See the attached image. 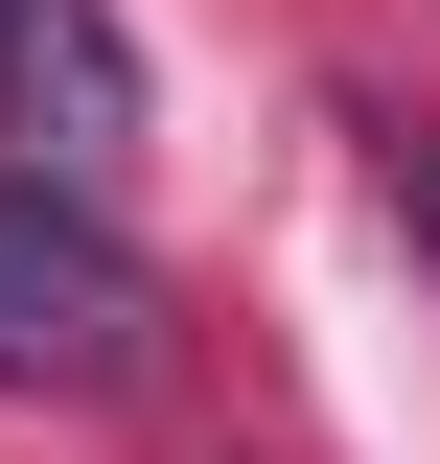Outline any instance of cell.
<instances>
[{"mask_svg": "<svg viewBox=\"0 0 440 464\" xmlns=\"http://www.w3.org/2000/svg\"><path fill=\"white\" fill-rule=\"evenodd\" d=\"M163 372V256L93 209V186H0V395H139Z\"/></svg>", "mask_w": 440, "mask_h": 464, "instance_id": "6da1fadb", "label": "cell"}, {"mask_svg": "<svg viewBox=\"0 0 440 464\" xmlns=\"http://www.w3.org/2000/svg\"><path fill=\"white\" fill-rule=\"evenodd\" d=\"M0 116L47 140V186H116L139 163V24L116 0H0Z\"/></svg>", "mask_w": 440, "mask_h": 464, "instance_id": "7a4b0ae2", "label": "cell"}, {"mask_svg": "<svg viewBox=\"0 0 440 464\" xmlns=\"http://www.w3.org/2000/svg\"><path fill=\"white\" fill-rule=\"evenodd\" d=\"M348 140H371V209L440 256V116H348Z\"/></svg>", "mask_w": 440, "mask_h": 464, "instance_id": "3957f363", "label": "cell"}]
</instances>
